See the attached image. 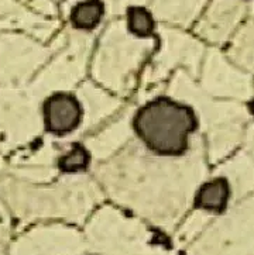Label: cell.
<instances>
[{
    "label": "cell",
    "mask_w": 254,
    "mask_h": 255,
    "mask_svg": "<svg viewBox=\"0 0 254 255\" xmlns=\"http://www.w3.org/2000/svg\"><path fill=\"white\" fill-rule=\"evenodd\" d=\"M197 127L194 109L167 96L147 102L133 117V130L140 140L150 151L163 156L182 155Z\"/></svg>",
    "instance_id": "obj_1"
},
{
    "label": "cell",
    "mask_w": 254,
    "mask_h": 255,
    "mask_svg": "<svg viewBox=\"0 0 254 255\" xmlns=\"http://www.w3.org/2000/svg\"><path fill=\"white\" fill-rule=\"evenodd\" d=\"M42 116L47 131L55 135H65L79 127L83 117L82 105L74 95L58 92L45 99Z\"/></svg>",
    "instance_id": "obj_2"
},
{
    "label": "cell",
    "mask_w": 254,
    "mask_h": 255,
    "mask_svg": "<svg viewBox=\"0 0 254 255\" xmlns=\"http://www.w3.org/2000/svg\"><path fill=\"white\" fill-rule=\"evenodd\" d=\"M230 185L226 178H215L198 190L194 205L197 209L222 213L229 203Z\"/></svg>",
    "instance_id": "obj_3"
},
{
    "label": "cell",
    "mask_w": 254,
    "mask_h": 255,
    "mask_svg": "<svg viewBox=\"0 0 254 255\" xmlns=\"http://www.w3.org/2000/svg\"><path fill=\"white\" fill-rule=\"evenodd\" d=\"M105 14L102 0H83L71 10V23L79 30H93Z\"/></svg>",
    "instance_id": "obj_4"
},
{
    "label": "cell",
    "mask_w": 254,
    "mask_h": 255,
    "mask_svg": "<svg viewBox=\"0 0 254 255\" xmlns=\"http://www.w3.org/2000/svg\"><path fill=\"white\" fill-rule=\"evenodd\" d=\"M90 164V154L81 144H74L72 148L59 158L58 166L62 172H81Z\"/></svg>",
    "instance_id": "obj_5"
},
{
    "label": "cell",
    "mask_w": 254,
    "mask_h": 255,
    "mask_svg": "<svg viewBox=\"0 0 254 255\" xmlns=\"http://www.w3.org/2000/svg\"><path fill=\"white\" fill-rule=\"evenodd\" d=\"M127 28L137 37H148L154 33V20L144 7H130L127 10Z\"/></svg>",
    "instance_id": "obj_6"
},
{
    "label": "cell",
    "mask_w": 254,
    "mask_h": 255,
    "mask_svg": "<svg viewBox=\"0 0 254 255\" xmlns=\"http://www.w3.org/2000/svg\"><path fill=\"white\" fill-rule=\"evenodd\" d=\"M249 112L254 116V99L252 102H249Z\"/></svg>",
    "instance_id": "obj_7"
}]
</instances>
